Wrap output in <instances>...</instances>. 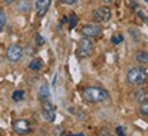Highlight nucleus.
Masks as SVG:
<instances>
[{
  "label": "nucleus",
  "mask_w": 148,
  "mask_h": 136,
  "mask_svg": "<svg viewBox=\"0 0 148 136\" xmlns=\"http://www.w3.org/2000/svg\"><path fill=\"white\" fill-rule=\"evenodd\" d=\"M140 113L143 116H145V117H148V100L141 102V105H140Z\"/></svg>",
  "instance_id": "obj_16"
},
{
  "label": "nucleus",
  "mask_w": 148,
  "mask_h": 136,
  "mask_svg": "<svg viewBox=\"0 0 148 136\" xmlns=\"http://www.w3.org/2000/svg\"><path fill=\"white\" fill-rule=\"evenodd\" d=\"M12 128L18 135H27V133L32 132V124L27 120H16V121H14Z\"/></svg>",
  "instance_id": "obj_7"
},
{
  "label": "nucleus",
  "mask_w": 148,
  "mask_h": 136,
  "mask_svg": "<svg viewBox=\"0 0 148 136\" xmlns=\"http://www.w3.org/2000/svg\"><path fill=\"white\" fill-rule=\"evenodd\" d=\"M126 80L132 86H140L147 80V71L143 67H133L130 68L126 73Z\"/></svg>",
  "instance_id": "obj_2"
},
{
  "label": "nucleus",
  "mask_w": 148,
  "mask_h": 136,
  "mask_svg": "<svg viewBox=\"0 0 148 136\" xmlns=\"http://www.w3.org/2000/svg\"><path fill=\"white\" fill-rule=\"evenodd\" d=\"M22 52L23 49L16 44H11L5 50V57L10 63H18L22 59Z\"/></svg>",
  "instance_id": "obj_5"
},
{
  "label": "nucleus",
  "mask_w": 148,
  "mask_h": 136,
  "mask_svg": "<svg viewBox=\"0 0 148 136\" xmlns=\"http://www.w3.org/2000/svg\"><path fill=\"white\" fill-rule=\"evenodd\" d=\"M105 1H106V3H110V1H113V0H105Z\"/></svg>",
  "instance_id": "obj_29"
},
{
  "label": "nucleus",
  "mask_w": 148,
  "mask_h": 136,
  "mask_svg": "<svg viewBox=\"0 0 148 136\" xmlns=\"http://www.w3.org/2000/svg\"><path fill=\"white\" fill-rule=\"evenodd\" d=\"M136 60L140 64H148V52L145 50H139L136 53Z\"/></svg>",
  "instance_id": "obj_13"
},
{
  "label": "nucleus",
  "mask_w": 148,
  "mask_h": 136,
  "mask_svg": "<svg viewBox=\"0 0 148 136\" xmlns=\"http://www.w3.org/2000/svg\"><path fill=\"white\" fill-rule=\"evenodd\" d=\"M16 8H18L19 12H29L32 10V3L29 0H19L18 4H16Z\"/></svg>",
  "instance_id": "obj_12"
},
{
  "label": "nucleus",
  "mask_w": 148,
  "mask_h": 136,
  "mask_svg": "<svg viewBox=\"0 0 148 136\" xmlns=\"http://www.w3.org/2000/svg\"><path fill=\"white\" fill-rule=\"evenodd\" d=\"M129 33H130V36L136 40V42H137V41H139V34H137V32H136V30H133V29H130Z\"/></svg>",
  "instance_id": "obj_22"
},
{
  "label": "nucleus",
  "mask_w": 148,
  "mask_h": 136,
  "mask_svg": "<svg viewBox=\"0 0 148 136\" xmlns=\"http://www.w3.org/2000/svg\"><path fill=\"white\" fill-rule=\"evenodd\" d=\"M76 23H77V18H76V15H71V19H69V29H73V27L76 26Z\"/></svg>",
  "instance_id": "obj_20"
},
{
  "label": "nucleus",
  "mask_w": 148,
  "mask_h": 136,
  "mask_svg": "<svg viewBox=\"0 0 148 136\" xmlns=\"http://www.w3.org/2000/svg\"><path fill=\"white\" fill-rule=\"evenodd\" d=\"M122 41H124V37H122V34H116V36L112 37V42L114 44V45H118V44H121Z\"/></svg>",
  "instance_id": "obj_18"
},
{
  "label": "nucleus",
  "mask_w": 148,
  "mask_h": 136,
  "mask_svg": "<svg viewBox=\"0 0 148 136\" xmlns=\"http://www.w3.org/2000/svg\"><path fill=\"white\" fill-rule=\"evenodd\" d=\"M116 132L118 136H125V131H124V127H117Z\"/></svg>",
  "instance_id": "obj_21"
},
{
  "label": "nucleus",
  "mask_w": 148,
  "mask_h": 136,
  "mask_svg": "<svg viewBox=\"0 0 148 136\" xmlns=\"http://www.w3.org/2000/svg\"><path fill=\"white\" fill-rule=\"evenodd\" d=\"M61 3H64V4H75L77 0H60Z\"/></svg>",
  "instance_id": "obj_25"
},
{
  "label": "nucleus",
  "mask_w": 148,
  "mask_h": 136,
  "mask_svg": "<svg viewBox=\"0 0 148 136\" xmlns=\"http://www.w3.org/2000/svg\"><path fill=\"white\" fill-rule=\"evenodd\" d=\"M92 18H94L95 22H98V23H106L112 19V11H110V8H109L108 5L98 7V8L94 10Z\"/></svg>",
  "instance_id": "obj_4"
},
{
  "label": "nucleus",
  "mask_w": 148,
  "mask_h": 136,
  "mask_svg": "<svg viewBox=\"0 0 148 136\" xmlns=\"http://www.w3.org/2000/svg\"><path fill=\"white\" fill-rule=\"evenodd\" d=\"M3 1H4L5 4H12V3L15 1V0H3Z\"/></svg>",
  "instance_id": "obj_27"
},
{
  "label": "nucleus",
  "mask_w": 148,
  "mask_h": 136,
  "mask_svg": "<svg viewBox=\"0 0 148 136\" xmlns=\"http://www.w3.org/2000/svg\"><path fill=\"white\" fill-rule=\"evenodd\" d=\"M73 136H84V133H77V135H73Z\"/></svg>",
  "instance_id": "obj_28"
},
{
  "label": "nucleus",
  "mask_w": 148,
  "mask_h": 136,
  "mask_svg": "<svg viewBox=\"0 0 148 136\" xmlns=\"http://www.w3.org/2000/svg\"><path fill=\"white\" fill-rule=\"evenodd\" d=\"M50 3H52V0H37L36 1V11L40 18L45 16V14L48 12L50 7Z\"/></svg>",
  "instance_id": "obj_9"
},
{
  "label": "nucleus",
  "mask_w": 148,
  "mask_h": 136,
  "mask_svg": "<svg viewBox=\"0 0 148 136\" xmlns=\"http://www.w3.org/2000/svg\"><path fill=\"white\" fill-rule=\"evenodd\" d=\"M41 67H42V61H41L40 59L32 60V61H30V64H29V68H30L32 71H38Z\"/></svg>",
  "instance_id": "obj_14"
},
{
  "label": "nucleus",
  "mask_w": 148,
  "mask_h": 136,
  "mask_svg": "<svg viewBox=\"0 0 148 136\" xmlns=\"http://www.w3.org/2000/svg\"><path fill=\"white\" fill-rule=\"evenodd\" d=\"M133 95H135V100L141 104V102H144V101L148 100V90L147 89H144V87H141V89H137Z\"/></svg>",
  "instance_id": "obj_10"
},
{
  "label": "nucleus",
  "mask_w": 148,
  "mask_h": 136,
  "mask_svg": "<svg viewBox=\"0 0 148 136\" xmlns=\"http://www.w3.org/2000/svg\"><path fill=\"white\" fill-rule=\"evenodd\" d=\"M38 97H40V100L41 101H48L49 100V97H50V91H49V86L48 84H42V86L40 87V90H38Z\"/></svg>",
  "instance_id": "obj_11"
},
{
  "label": "nucleus",
  "mask_w": 148,
  "mask_h": 136,
  "mask_svg": "<svg viewBox=\"0 0 148 136\" xmlns=\"http://www.w3.org/2000/svg\"><path fill=\"white\" fill-rule=\"evenodd\" d=\"M108 97H109L108 90H105L102 87L90 86V87H86L83 90V100L86 102H90V104L103 102L105 100H108Z\"/></svg>",
  "instance_id": "obj_1"
},
{
  "label": "nucleus",
  "mask_w": 148,
  "mask_h": 136,
  "mask_svg": "<svg viewBox=\"0 0 148 136\" xmlns=\"http://www.w3.org/2000/svg\"><path fill=\"white\" fill-rule=\"evenodd\" d=\"M145 3H148V0H145Z\"/></svg>",
  "instance_id": "obj_30"
},
{
  "label": "nucleus",
  "mask_w": 148,
  "mask_h": 136,
  "mask_svg": "<svg viewBox=\"0 0 148 136\" xmlns=\"http://www.w3.org/2000/svg\"><path fill=\"white\" fill-rule=\"evenodd\" d=\"M25 50H26V53L29 54V56H33V54H34V49H33L30 45H27L26 48H25Z\"/></svg>",
  "instance_id": "obj_23"
},
{
  "label": "nucleus",
  "mask_w": 148,
  "mask_h": 136,
  "mask_svg": "<svg viewBox=\"0 0 148 136\" xmlns=\"http://www.w3.org/2000/svg\"><path fill=\"white\" fill-rule=\"evenodd\" d=\"M45 44V38L42 36H40V34H36V45L37 46H42Z\"/></svg>",
  "instance_id": "obj_19"
},
{
  "label": "nucleus",
  "mask_w": 148,
  "mask_h": 136,
  "mask_svg": "<svg viewBox=\"0 0 148 136\" xmlns=\"http://www.w3.org/2000/svg\"><path fill=\"white\" fill-rule=\"evenodd\" d=\"M0 136H1V133H0Z\"/></svg>",
  "instance_id": "obj_31"
},
{
  "label": "nucleus",
  "mask_w": 148,
  "mask_h": 136,
  "mask_svg": "<svg viewBox=\"0 0 148 136\" xmlns=\"http://www.w3.org/2000/svg\"><path fill=\"white\" fill-rule=\"evenodd\" d=\"M94 52V42L91 41V38L84 37L79 41V45H77V57L80 59H87L90 57Z\"/></svg>",
  "instance_id": "obj_3"
},
{
  "label": "nucleus",
  "mask_w": 148,
  "mask_h": 136,
  "mask_svg": "<svg viewBox=\"0 0 148 136\" xmlns=\"http://www.w3.org/2000/svg\"><path fill=\"white\" fill-rule=\"evenodd\" d=\"M99 135H101V136H110V135H109V132H108V129H106V128H102V129L99 131Z\"/></svg>",
  "instance_id": "obj_24"
},
{
  "label": "nucleus",
  "mask_w": 148,
  "mask_h": 136,
  "mask_svg": "<svg viewBox=\"0 0 148 136\" xmlns=\"http://www.w3.org/2000/svg\"><path fill=\"white\" fill-rule=\"evenodd\" d=\"M135 7H137V3H136V1H133V3H130V8H132V10H136Z\"/></svg>",
  "instance_id": "obj_26"
},
{
  "label": "nucleus",
  "mask_w": 148,
  "mask_h": 136,
  "mask_svg": "<svg viewBox=\"0 0 148 136\" xmlns=\"http://www.w3.org/2000/svg\"><path fill=\"white\" fill-rule=\"evenodd\" d=\"M42 116H44L46 121L53 122L54 118H56V106H53L50 102L45 101L44 105H42Z\"/></svg>",
  "instance_id": "obj_8"
},
{
  "label": "nucleus",
  "mask_w": 148,
  "mask_h": 136,
  "mask_svg": "<svg viewBox=\"0 0 148 136\" xmlns=\"http://www.w3.org/2000/svg\"><path fill=\"white\" fill-rule=\"evenodd\" d=\"M23 98H25V93L22 90H16L12 93V100L15 102H21V101H23Z\"/></svg>",
  "instance_id": "obj_15"
},
{
  "label": "nucleus",
  "mask_w": 148,
  "mask_h": 136,
  "mask_svg": "<svg viewBox=\"0 0 148 136\" xmlns=\"http://www.w3.org/2000/svg\"><path fill=\"white\" fill-rule=\"evenodd\" d=\"M5 22H7V16H5V12L3 10H0V32L4 29Z\"/></svg>",
  "instance_id": "obj_17"
},
{
  "label": "nucleus",
  "mask_w": 148,
  "mask_h": 136,
  "mask_svg": "<svg viewBox=\"0 0 148 136\" xmlns=\"http://www.w3.org/2000/svg\"><path fill=\"white\" fill-rule=\"evenodd\" d=\"M102 32V29L98 26V25H94V23H87L80 29V33L84 37H88V38H95L98 37Z\"/></svg>",
  "instance_id": "obj_6"
}]
</instances>
